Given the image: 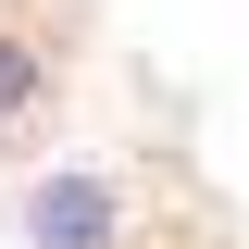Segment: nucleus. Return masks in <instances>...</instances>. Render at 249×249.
I'll return each mask as SVG.
<instances>
[{
  "label": "nucleus",
  "instance_id": "f257e3e1",
  "mask_svg": "<svg viewBox=\"0 0 249 249\" xmlns=\"http://www.w3.org/2000/svg\"><path fill=\"white\" fill-rule=\"evenodd\" d=\"M13 237L25 249H124L137 237V199H124L112 162H50V175L13 187Z\"/></svg>",
  "mask_w": 249,
  "mask_h": 249
},
{
  "label": "nucleus",
  "instance_id": "f03ea898",
  "mask_svg": "<svg viewBox=\"0 0 249 249\" xmlns=\"http://www.w3.org/2000/svg\"><path fill=\"white\" fill-rule=\"evenodd\" d=\"M62 100V37L25 25V13H0V137H37Z\"/></svg>",
  "mask_w": 249,
  "mask_h": 249
}]
</instances>
